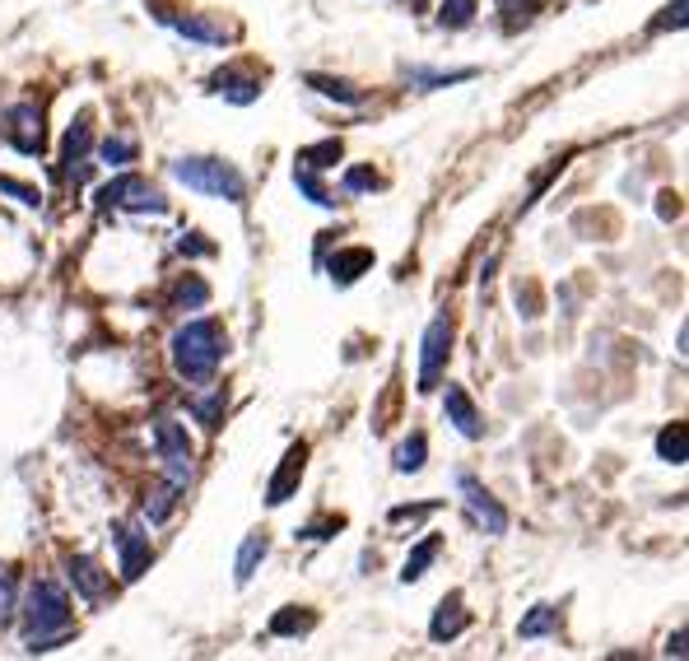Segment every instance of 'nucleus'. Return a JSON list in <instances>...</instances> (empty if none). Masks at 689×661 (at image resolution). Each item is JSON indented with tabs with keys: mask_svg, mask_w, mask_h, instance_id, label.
<instances>
[{
	"mask_svg": "<svg viewBox=\"0 0 689 661\" xmlns=\"http://www.w3.org/2000/svg\"><path fill=\"white\" fill-rule=\"evenodd\" d=\"M219 364H224V331H219L215 317H196V322L177 326L173 336L177 378L191 382V387H205L219 373Z\"/></svg>",
	"mask_w": 689,
	"mask_h": 661,
	"instance_id": "1",
	"label": "nucleus"
},
{
	"mask_svg": "<svg viewBox=\"0 0 689 661\" xmlns=\"http://www.w3.org/2000/svg\"><path fill=\"white\" fill-rule=\"evenodd\" d=\"M24 629H28V652H52L61 638H70V596L61 582L38 578L28 587Z\"/></svg>",
	"mask_w": 689,
	"mask_h": 661,
	"instance_id": "2",
	"label": "nucleus"
},
{
	"mask_svg": "<svg viewBox=\"0 0 689 661\" xmlns=\"http://www.w3.org/2000/svg\"><path fill=\"white\" fill-rule=\"evenodd\" d=\"M173 177L187 191L224 196V201H233V205L247 201V177L238 173L233 163H224V159H205V154H196V159H177L173 163Z\"/></svg>",
	"mask_w": 689,
	"mask_h": 661,
	"instance_id": "3",
	"label": "nucleus"
},
{
	"mask_svg": "<svg viewBox=\"0 0 689 661\" xmlns=\"http://www.w3.org/2000/svg\"><path fill=\"white\" fill-rule=\"evenodd\" d=\"M98 210H136V215H163L168 210V201H163V191H154L145 182V177L136 173H117L108 182V187L98 191Z\"/></svg>",
	"mask_w": 689,
	"mask_h": 661,
	"instance_id": "4",
	"label": "nucleus"
},
{
	"mask_svg": "<svg viewBox=\"0 0 689 661\" xmlns=\"http://www.w3.org/2000/svg\"><path fill=\"white\" fill-rule=\"evenodd\" d=\"M154 447L163 457V471H168V485L187 489L191 480V438L177 419H154Z\"/></svg>",
	"mask_w": 689,
	"mask_h": 661,
	"instance_id": "5",
	"label": "nucleus"
},
{
	"mask_svg": "<svg viewBox=\"0 0 689 661\" xmlns=\"http://www.w3.org/2000/svg\"><path fill=\"white\" fill-rule=\"evenodd\" d=\"M447 354H452V322L447 317H433L424 340H419V392H433L438 378L447 368Z\"/></svg>",
	"mask_w": 689,
	"mask_h": 661,
	"instance_id": "6",
	"label": "nucleus"
},
{
	"mask_svg": "<svg viewBox=\"0 0 689 661\" xmlns=\"http://www.w3.org/2000/svg\"><path fill=\"white\" fill-rule=\"evenodd\" d=\"M5 140H10V149H19V154H42V149H47L38 103H19V108L5 112Z\"/></svg>",
	"mask_w": 689,
	"mask_h": 661,
	"instance_id": "7",
	"label": "nucleus"
},
{
	"mask_svg": "<svg viewBox=\"0 0 689 661\" xmlns=\"http://www.w3.org/2000/svg\"><path fill=\"white\" fill-rule=\"evenodd\" d=\"M303 466H308V443H289L280 471H275L271 485H266V503H271V508H284V503L294 499V489L303 485Z\"/></svg>",
	"mask_w": 689,
	"mask_h": 661,
	"instance_id": "8",
	"label": "nucleus"
},
{
	"mask_svg": "<svg viewBox=\"0 0 689 661\" xmlns=\"http://www.w3.org/2000/svg\"><path fill=\"white\" fill-rule=\"evenodd\" d=\"M66 578L70 587L84 596V601H103V596L112 592V573L98 559H89V554H70L66 559Z\"/></svg>",
	"mask_w": 689,
	"mask_h": 661,
	"instance_id": "9",
	"label": "nucleus"
},
{
	"mask_svg": "<svg viewBox=\"0 0 689 661\" xmlns=\"http://www.w3.org/2000/svg\"><path fill=\"white\" fill-rule=\"evenodd\" d=\"M457 485H461V494H466V503H471L475 522H480L489 536H503V531H508V513L499 508V499H494V494H489V489L480 485L475 475H461Z\"/></svg>",
	"mask_w": 689,
	"mask_h": 661,
	"instance_id": "10",
	"label": "nucleus"
},
{
	"mask_svg": "<svg viewBox=\"0 0 689 661\" xmlns=\"http://www.w3.org/2000/svg\"><path fill=\"white\" fill-rule=\"evenodd\" d=\"M112 536H117V550H122V578L136 582L140 573H145V564L154 559V550H149V536L140 527H112Z\"/></svg>",
	"mask_w": 689,
	"mask_h": 661,
	"instance_id": "11",
	"label": "nucleus"
},
{
	"mask_svg": "<svg viewBox=\"0 0 689 661\" xmlns=\"http://www.w3.org/2000/svg\"><path fill=\"white\" fill-rule=\"evenodd\" d=\"M443 410H447V419L457 424L461 438H480V433H485V424H480V410H475V401L466 396V387H457V382H447Z\"/></svg>",
	"mask_w": 689,
	"mask_h": 661,
	"instance_id": "12",
	"label": "nucleus"
},
{
	"mask_svg": "<svg viewBox=\"0 0 689 661\" xmlns=\"http://www.w3.org/2000/svg\"><path fill=\"white\" fill-rule=\"evenodd\" d=\"M210 84H215V94H224L229 103H238V108H247V103L261 98V80L257 75H243V70H219Z\"/></svg>",
	"mask_w": 689,
	"mask_h": 661,
	"instance_id": "13",
	"label": "nucleus"
},
{
	"mask_svg": "<svg viewBox=\"0 0 689 661\" xmlns=\"http://www.w3.org/2000/svg\"><path fill=\"white\" fill-rule=\"evenodd\" d=\"M163 19L191 42H210V47H219V42L229 38V28L215 24V19H201V14H163Z\"/></svg>",
	"mask_w": 689,
	"mask_h": 661,
	"instance_id": "14",
	"label": "nucleus"
},
{
	"mask_svg": "<svg viewBox=\"0 0 689 661\" xmlns=\"http://www.w3.org/2000/svg\"><path fill=\"white\" fill-rule=\"evenodd\" d=\"M466 610H461V596H447L443 606H438V615H433V624H429V638L433 643H447V638H457L461 629H466Z\"/></svg>",
	"mask_w": 689,
	"mask_h": 661,
	"instance_id": "15",
	"label": "nucleus"
},
{
	"mask_svg": "<svg viewBox=\"0 0 689 661\" xmlns=\"http://www.w3.org/2000/svg\"><path fill=\"white\" fill-rule=\"evenodd\" d=\"M266 554H271V536H266V531H252V536L243 540V550H238V564H233V578L243 582H252V573H257V564L261 559H266Z\"/></svg>",
	"mask_w": 689,
	"mask_h": 661,
	"instance_id": "16",
	"label": "nucleus"
},
{
	"mask_svg": "<svg viewBox=\"0 0 689 661\" xmlns=\"http://www.w3.org/2000/svg\"><path fill=\"white\" fill-rule=\"evenodd\" d=\"M368 266H373V252H368V247H345V252L331 257V280L350 284V280H359Z\"/></svg>",
	"mask_w": 689,
	"mask_h": 661,
	"instance_id": "17",
	"label": "nucleus"
},
{
	"mask_svg": "<svg viewBox=\"0 0 689 661\" xmlns=\"http://www.w3.org/2000/svg\"><path fill=\"white\" fill-rule=\"evenodd\" d=\"M308 84H312V89H317L322 98H331V103H345V108H364V94H359V89H354L350 80H336V75H317V70H312Z\"/></svg>",
	"mask_w": 689,
	"mask_h": 661,
	"instance_id": "18",
	"label": "nucleus"
},
{
	"mask_svg": "<svg viewBox=\"0 0 689 661\" xmlns=\"http://www.w3.org/2000/svg\"><path fill=\"white\" fill-rule=\"evenodd\" d=\"M224 405H229V392H224V387H215L210 396H187V410L201 419L205 429H219V424H224Z\"/></svg>",
	"mask_w": 689,
	"mask_h": 661,
	"instance_id": "19",
	"label": "nucleus"
},
{
	"mask_svg": "<svg viewBox=\"0 0 689 661\" xmlns=\"http://www.w3.org/2000/svg\"><path fill=\"white\" fill-rule=\"evenodd\" d=\"M438 550H443V540H438V536H424V540H419L415 550L406 554V564H401V582H419V578H424V568L438 559Z\"/></svg>",
	"mask_w": 689,
	"mask_h": 661,
	"instance_id": "20",
	"label": "nucleus"
},
{
	"mask_svg": "<svg viewBox=\"0 0 689 661\" xmlns=\"http://www.w3.org/2000/svg\"><path fill=\"white\" fill-rule=\"evenodd\" d=\"M480 70H419V66H410L406 70V80L415 84V89H443V84H466V80H475Z\"/></svg>",
	"mask_w": 689,
	"mask_h": 661,
	"instance_id": "21",
	"label": "nucleus"
},
{
	"mask_svg": "<svg viewBox=\"0 0 689 661\" xmlns=\"http://www.w3.org/2000/svg\"><path fill=\"white\" fill-rule=\"evenodd\" d=\"M657 457L671 461V466H685L689 461V438H685V424H671V429L657 433Z\"/></svg>",
	"mask_w": 689,
	"mask_h": 661,
	"instance_id": "22",
	"label": "nucleus"
},
{
	"mask_svg": "<svg viewBox=\"0 0 689 661\" xmlns=\"http://www.w3.org/2000/svg\"><path fill=\"white\" fill-rule=\"evenodd\" d=\"M424 457H429V438H424V433H410L406 443L396 447V471L401 475L424 471Z\"/></svg>",
	"mask_w": 689,
	"mask_h": 661,
	"instance_id": "23",
	"label": "nucleus"
},
{
	"mask_svg": "<svg viewBox=\"0 0 689 661\" xmlns=\"http://www.w3.org/2000/svg\"><path fill=\"white\" fill-rule=\"evenodd\" d=\"M294 187L303 191V196H308L312 205H322V210H331V205H336V196H331V191L322 187L317 168H308V163H298V168H294Z\"/></svg>",
	"mask_w": 689,
	"mask_h": 661,
	"instance_id": "24",
	"label": "nucleus"
},
{
	"mask_svg": "<svg viewBox=\"0 0 689 661\" xmlns=\"http://www.w3.org/2000/svg\"><path fill=\"white\" fill-rule=\"evenodd\" d=\"M308 629H312V610H303V606H284L271 620L275 638H294V634H308Z\"/></svg>",
	"mask_w": 689,
	"mask_h": 661,
	"instance_id": "25",
	"label": "nucleus"
},
{
	"mask_svg": "<svg viewBox=\"0 0 689 661\" xmlns=\"http://www.w3.org/2000/svg\"><path fill=\"white\" fill-rule=\"evenodd\" d=\"M554 629H559V610L554 606H536L527 620L517 624V634L522 638H545V634H554Z\"/></svg>",
	"mask_w": 689,
	"mask_h": 661,
	"instance_id": "26",
	"label": "nucleus"
},
{
	"mask_svg": "<svg viewBox=\"0 0 689 661\" xmlns=\"http://www.w3.org/2000/svg\"><path fill=\"white\" fill-rule=\"evenodd\" d=\"M98 154H103V163H108V168H126V163H136L140 145H136V140H126V135H108Z\"/></svg>",
	"mask_w": 689,
	"mask_h": 661,
	"instance_id": "27",
	"label": "nucleus"
},
{
	"mask_svg": "<svg viewBox=\"0 0 689 661\" xmlns=\"http://www.w3.org/2000/svg\"><path fill=\"white\" fill-rule=\"evenodd\" d=\"M177 308H187V312H201L205 303H210V284L196 280V275H187V280L177 284V294H173Z\"/></svg>",
	"mask_w": 689,
	"mask_h": 661,
	"instance_id": "28",
	"label": "nucleus"
},
{
	"mask_svg": "<svg viewBox=\"0 0 689 661\" xmlns=\"http://www.w3.org/2000/svg\"><path fill=\"white\" fill-rule=\"evenodd\" d=\"M340 154H345V145H340V135H331V140H322V145L298 149V163H308V168H331Z\"/></svg>",
	"mask_w": 689,
	"mask_h": 661,
	"instance_id": "29",
	"label": "nucleus"
},
{
	"mask_svg": "<svg viewBox=\"0 0 689 661\" xmlns=\"http://www.w3.org/2000/svg\"><path fill=\"white\" fill-rule=\"evenodd\" d=\"M475 19V0H443L438 5V24L443 28H466Z\"/></svg>",
	"mask_w": 689,
	"mask_h": 661,
	"instance_id": "30",
	"label": "nucleus"
},
{
	"mask_svg": "<svg viewBox=\"0 0 689 661\" xmlns=\"http://www.w3.org/2000/svg\"><path fill=\"white\" fill-rule=\"evenodd\" d=\"M84 154H89V117H80L66 131V168L70 163H84Z\"/></svg>",
	"mask_w": 689,
	"mask_h": 661,
	"instance_id": "31",
	"label": "nucleus"
},
{
	"mask_svg": "<svg viewBox=\"0 0 689 661\" xmlns=\"http://www.w3.org/2000/svg\"><path fill=\"white\" fill-rule=\"evenodd\" d=\"M177 494H182V489H159V494H154V503H149L145 513H149V522H168V517H173V508H177Z\"/></svg>",
	"mask_w": 689,
	"mask_h": 661,
	"instance_id": "32",
	"label": "nucleus"
},
{
	"mask_svg": "<svg viewBox=\"0 0 689 661\" xmlns=\"http://www.w3.org/2000/svg\"><path fill=\"white\" fill-rule=\"evenodd\" d=\"M382 187V177L373 173V168H350V173H345V191H350V196H359V191H378Z\"/></svg>",
	"mask_w": 689,
	"mask_h": 661,
	"instance_id": "33",
	"label": "nucleus"
},
{
	"mask_svg": "<svg viewBox=\"0 0 689 661\" xmlns=\"http://www.w3.org/2000/svg\"><path fill=\"white\" fill-rule=\"evenodd\" d=\"M340 527H345V517H322V522H308L298 536H303V540H331Z\"/></svg>",
	"mask_w": 689,
	"mask_h": 661,
	"instance_id": "34",
	"label": "nucleus"
},
{
	"mask_svg": "<svg viewBox=\"0 0 689 661\" xmlns=\"http://www.w3.org/2000/svg\"><path fill=\"white\" fill-rule=\"evenodd\" d=\"M0 191H5V196H14L19 205H38V201H42L38 187H28V182H14V177H0Z\"/></svg>",
	"mask_w": 689,
	"mask_h": 661,
	"instance_id": "35",
	"label": "nucleus"
},
{
	"mask_svg": "<svg viewBox=\"0 0 689 661\" xmlns=\"http://www.w3.org/2000/svg\"><path fill=\"white\" fill-rule=\"evenodd\" d=\"M182 257H215V243H201V233H187L182 243H177Z\"/></svg>",
	"mask_w": 689,
	"mask_h": 661,
	"instance_id": "36",
	"label": "nucleus"
},
{
	"mask_svg": "<svg viewBox=\"0 0 689 661\" xmlns=\"http://www.w3.org/2000/svg\"><path fill=\"white\" fill-rule=\"evenodd\" d=\"M438 503H419V508H392V522H406V517H424V513H433Z\"/></svg>",
	"mask_w": 689,
	"mask_h": 661,
	"instance_id": "37",
	"label": "nucleus"
},
{
	"mask_svg": "<svg viewBox=\"0 0 689 661\" xmlns=\"http://www.w3.org/2000/svg\"><path fill=\"white\" fill-rule=\"evenodd\" d=\"M666 657H685V629H676V634H671V643H666Z\"/></svg>",
	"mask_w": 689,
	"mask_h": 661,
	"instance_id": "38",
	"label": "nucleus"
},
{
	"mask_svg": "<svg viewBox=\"0 0 689 661\" xmlns=\"http://www.w3.org/2000/svg\"><path fill=\"white\" fill-rule=\"evenodd\" d=\"M503 10H522V5H527V0H499Z\"/></svg>",
	"mask_w": 689,
	"mask_h": 661,
	"instance_id": "39",
	"label": "nucleus"
}]
</instances>
